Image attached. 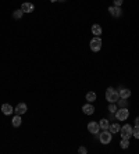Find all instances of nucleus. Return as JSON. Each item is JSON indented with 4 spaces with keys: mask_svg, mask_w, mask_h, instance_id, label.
Masks as SVG:
<instances>
[{
    "mask_svg": "<svg viewBox=\"0 0 139 154\" xmlns=\"http://www.w3.org/2000/svg\"><path fill=\"white\" fill-rule=\"evenodd\" d=\"M106 100L109 103H117L120 100V94H118V90L114 89V88H107L106 90Z\"/></svg>",
    "mask_w": 139,
    "mask_h": 154,
    "instance_id": "f257e3e1",
    "label": "nucleus"
},
{
    "mask_svg": "<svg viewBox=\"0 0 139 154\" xmlns=\"http://www.w3.org/2000/svg\"><path fill=\"white\" fill-rule=\"evenodd\" d=\"M102 39H100V36H95V38H92L91 42H89V47H91V50L93 53H99L102 50Z\"/></svg>",
    "mask_w": 139,
    "mask_h": 154,
    "instance_id": "f03ea898",
    "label": "nucleus"
},
{
    "mask_svg": "<svg viewBox=\"0 0 139 154\" xmlns=\"http://www.w3.org/2000/svg\"><path fill=\"white\" fill-rule=\"evenodd\" d=\"M99 140H100V143H102V144L111 143V140H113V133L110 132L109 129L102 131V133H99Z\"/></svg>",
    "mask_w": 139,
    "mask_h": 154,
    "instance_id": "7ed1b4c3",
    "label": "nucleus"
},
{
    "mask_svg": "<svg viewBox=\"0 0 139 154\" xmlns=\"http://www.w3.org/2000/svg\"><path fill=\"white\" fill-rule=\"evenodd\" d=\"M129 117V111L127 107H120L116 111V118H117V121H127Z\"/></svg>",
    "mask_w": 139,
    "mask_h": 154,
    "instance_id": "20e7f679",
    "label": "nucleus"
},
{
    "mask_svg": "<svg viewBox=\"0 0 139 154\" xmlns=\"http://www.w3.org/2000/svg\"><path fill=\"white\" fill-rule=\"evenodd\" d=\"M132 126L129 125V124H125L124 126H121L120 129V135H121V139H129V137L132 136Z\"/></svg>",
    "mask_w": 139,
    "mask_h": 154,
    "instance_id": "39448f33",
    "label": "nucleus"
},
{
    "mask_svg": "<svg viewBox=\"0 0 139 154\" xmlns=\"http://www.w3.org/2000/svg\"><path fill=\"white\" fill-rule=\"evenodd\" d=\"M88 131L92 133V135H97V133L100 132L99 122H96V121H91V122H88Z\"/></svg>",
    "mask_w": 139,
    "mask_h": 154,
    "instance_id": "423d86ee",
    "label": "nucleus"
},
{
    "mask_svg": "<svg viewBox=\"0 0 139 154\" xmlns=\"http://www.w3.org/2000/svg\"><path fill=\"white\" fill-rule=\"evenodd\" d=\"M109 13H110V15L114 17V18H118V17L122 15V10H121V7H117V6H110Z\"/></svg>",
    "mask_w": 139,
    "mask_h": 154,
    "instance_id": "0eeeda50",
    "label": "nucleus"
},
{
    "mask_svg": "<svg viewBox=\"0 0 139 154\" xmlns=\"http://www.w3.org/2000/svg\"><path fill=\"white\" fill-rule=\"evenodd\" d=\"M26 111H28V106H26L25 103H18L14 108V112L18 115H24Z\"/></svg>",
    "mask_w": 139,
    "mask_h": 154,
    "instance_id": "6e6552de",
    "label": "nucleus"
},
{
    "mask_svg": "<svg viewBox=\"0 0 139 154\" xmlns=\"http://www.w3.org/2000/svg\"><path fill=\"white\" fill-rule=\"evenodd\" d=\"M21 10L24 11V13H26V14H29V13L35 11V6H33L32 3H29V2H25V3L21 4Z\"/></svg>",
    "mask_w": 139,
    "mask_h": 154,
    "instance_id": "1a4fd4ad",
    "label": "nucleus"
},
{
    "mask_svg": "<svg viewBox=\"0 0 139 154\" xmlns=\"http://www.w3.org/2000/svg\"><path fill=\"white\" fill-rule=\"evenodd\" d=\"M2 111H3L4 115H11L13 112H14V108H13L11 104L4 103V104H2Z\"/></svg>",
    "mask_w": 139,
    "mask_h": 154,
    "instance_id": "9d476101",
    "label": "nucleus"
},
{
    "mask_svg": "<svg viewBox=\"0 0 139 154\" xmlns=\"http://www.w3.org/2000/svg\"><path fill=\"white\" fill-rule=\"evenodd\" d=\"M82 111H84V114H86V115H92L95 112V107H93L92 103L84 104V106H82Z\"/></svg>",
    "mask_w": 139,
    "mask_h": 154,
    "instance_id": "9b49d317",
    "label": "nucleus"
},
{
    "mask_svg": "<svg viewBox=\"0 0 139 154\" xmlns=\"http://www.w3.org/2000/svg\"><path fill=\"white\" fill-rule=\"evenodd\" d=\"M118 94H120V99H128L131 96V89H128V88H120L118 89Z\"/></svg>",
    "mask_w": 139,
    "mask_h": 154,
    "instance_id": "f8f14e48",
    "label": "nucleus"
},
{
    "mask_svg": "<svg viewBox=\"0 0 139 154\" xmlns=\"http://www.w3.org/2000/svg\"><path fill=\"white\" fill-rule=\"evenodd\" d=\"M22 124V119H21V115L15 114L14 117H13V119H11V125L14 126V128H18V126H21Z\"/></svg>",
    "mask_w": 139,
    "mask_h": 154,
    "instance_id": "ddd939ff",
    "label": "nucleus"
},
{
    "mask_svg": "<svg viewBox=\"0 0 139 154\" xmlns=\"http://www.w3.org/2000/svg\"><path fill=\"white\" fill-rule=\"evenodd\" d=\"M91 31H92V33H93L95 36H100L103 33V29H102V26H100L99 24H93L92 28H91Z\"/></svg>",
    "mask_w": 139,
    "mask_h": 154,
    "instance_id": "4468645a",
    "label": "nucleus"
},
{
    "mask_svg": "<svg viewBox=\"0 0 139 154\" xmlns=\"http://www.w3.org/2000/svg\"><path fill=\"white\" fill-rule=\"evenodd\" d=\"M120 129H121V126H120V124H117V122L110 124V126H109V131L111 133H118V132H120Z\"/></svg>",
    "mask_w": 139,
    "mask_h": 154,
    "instance_id": "2eb2a0df",
    "label": "nucleus"
},
{
    "mask_svg": "<svg viewBox=\"0 0 139 154\" xmlns=\"http://www.w3.org/2000/svg\"><path fill=\"white\" fill-rule=\"evenodd\" d=\"M99 126H100V129H102V131H106V129H109V126H110L109 119L102 118V119L99 121Z\"/></svg>",
    "mask_w": 139,
    "mask_h": 154,
    "instance_id": "dca6fc26",
    "label": "nucleus"
},
{
    "mask_svg": "<svg viewBox=\"0 0 139 154\" xmlns=\"http://www.w3.org/2000/svg\"><path fill=\"white\" fill-rule=\"evenodd\" d=\"M96 93L95 92H88V93H86V101H88V103H93V101H96Z\"/></svg>",
    "mask_w": 139,
    "mask_h": 154,
    "instance_id": "f3484780",
    "label": "nucleus"
},
{
    "mask_svg": "<svg viewBox=\"0 0 139 154\" xmlns=\"http://www.w3.org/2000/svg\"><path fill=\"white\" fill-rule=\"evenodd\" d=\"M22 15H24V11H22L21 8H20V10H15L14 13H13V18H14V20H21Z\"/></svg>",
    "mask_w": 139,
    "mask_h": 154,
    "instance_id": "a211bd4d",
    "label": "nucleus"
},
{
    "mask_svg": "<svg viewBox=\"0 0 139 154\" xmlns=\"http://www.w3.org/2000/svg\"><path fill=\"white\" fill-rule=\"evenodd\" d=\"M117 104L116 103H109V111L111 112V114H116V111H117Z\"/></svg>",
    "mask_w": 139,
    "mask_h": 154,
    "instance_id": "6ab92c4d",
    "label": "nucleus"
},
{
    "mask_svg": "<svg viewBox=\"0 0 139 154\" xmlns=\"http://www.w3.org/2000/svg\"><path fill=\"white\" fill-rule=\"evenodd\" d=\"M120 146H121V149H128L129 147V139H121Z\"/></svg>",
    "mask_w": 139,
    "mask_h": 154,
    "instance_id": "aec40b11",
    "label": "nucleus"
},
{
    "mask_svg": "<svg viewBox=\"0 0 139 154\" xmlns=\"http://www.w3.org/2000/svg\"><path fill=\"white\" fill-rule=\"evenodd\" d=\"M132 136L135 137V139H139V126H135V128L132 129Z\"/></svg>",
    "mask_w": 139,
    "mask_h": 154,
    "instance_id": "412c9836",
    "label": "nucleus"
},
{
    "mask_svg": "<svg viewBox=\"0 0 139 154\" xmlns=\"http://www.w3.org/2000/svg\"><path fill=\"white\" fill-rule=\"evenodd\" d=\"M117 103H118V106H120V107H127V106H128V101H127V99H120Z\"/></svg>",
    "mask_w": 139,
    "mask_h": 154,
    "instance_id": "4be33fe9",
    "label": "nucleus"
},
{
    "mask_svg": "<svg viewBox=\"0 0 139 154\" xmlns=\"http://www.w3.org/2000/svg\"><path fill=\"white\" fill-rule=\"evenodd\" d=\"M78 153H79V154H86V153H88V150H86V147L81 146L79 149H78Z\"/></svg>",
    "mask_w": 139,
    "mask_h": 154,
    "instance_id": "5701e85b",
    "label": "nucleus"
},
{
    "mask_svg": "<svg viewBox=\"0 0 139 154\" xmlns=\"http://www.w3.org/2000/svg\"><path fill=\"white\" fill-rule=\"evenodd\" d=\"M113 6H117V7H121V4L124 3V0H113Z\"/></svg>",
    "mask_w": 139,
    "mask_h": 154,
    "instance_id": "b1692460",
    "label": "nucleus"
},
{
    "mask_svg": "<svg viewBox=\"0 0 139 154\" xmlns=\"http://www.w3.org/2000/svg\"><path fill=\"white\" fill-rule=\"evenodd\" d=\"M135 126H139V117L135 118Z\"/></svg>",
    "mask_w": 139,
    "mask_h": 154,
    "instance_id": "393cba45",
    "label": "nucleus"
},
{
    "mask_svg": "<svg viewBox=\"0 0 139 154\" xmlns=\"http://www.w3.org/2000/svg\"><path fill=\"white\" fill-rule=\"evenodd\" d=\"M49 2H50V3H56V2H57V0H49Z\"/></svg>",
    "mask_w": 139,
    "mask_h": 154,
    "instance_id": "a878e982",
    "label": "nucleus"
},
{
    "mask_svg": "<svg viewBox=\"0 0 139 154\" xmlns=\"http://www.w3.org/2000/svg\"><path fill=\"white\" fill-rule=\"evenodd\" d=\"M57 2H60V3H64V2H66V0H57Z\"/></svg>",
    "mask_w": 139,
    "mask_h": 154,
    "instance_id": "bb28decb",
    "label": "nucleus"
}]
</instances>
